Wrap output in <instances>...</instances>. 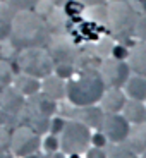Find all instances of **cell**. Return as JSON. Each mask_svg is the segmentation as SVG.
I'll return each mask as SVG.
<instances>
[{
    "label": "cell",
    "mask_w": 146,
    "mask_h": 158,
    "mask_svg": "<svg viewBox=\"0 0 146 158\" xmlns=\"http://www.w3.org/2000/svg\"><path fill=\"white\" fill-rule=\"evenodd\" d=\"M98 72L105 88H122L129 79V76L132 74L127 60L114 59V57H107V59L100 60Z\"/></svg>",
    "instance_id": "52a82bcc"
},
{
    "label": "cell",
    "mask_w": 146,
    "mask_h": 158,
    "mask_svg": "<svg viewBox=\"0 0 146 158\" xmlns=\"http://www.w3.org/2000/svg\"><path fill=\"white\" fill-rule=\"evenodd\" d=\"M129 150H132L136 155L138 153H144L146 151V122H141V124H134L129 131V136L127 139L124 141Z\"/></svg>",
    "instance_id": "2e32d148"
},
{
    "label": "cell",
    "mask_w": 146,
    "mask_h": 158,
    "mask_svg": "<svg viewBox=\"0 0 146 158\" xmlns=\"http://www.w3.org/2000/svg\"><path fill=\"white\" fill-rule=\"evenodd\" d=\"M48 2H50L52 5H55V7H62V5L67 2V0H48Z\"/></svg>",
    "instance_id": "d590c367"
},
{
    "label": "cell",
    "mask_w": 146,
    "mask_h": 158,
    "mask_svg": "<svg viewBox=\"0 0 146 158\" xmlns=\"http://www.w3.org/2000/svg\"><path fill=\"white\" fill-rule=\"evenodd\" d=\"M115 43H114V38L112 36H102V38L96 41V55H100L102 59H107V57L112 55V50H114Z\"/></svg>",
    "instance_id": "7402d4cb"
},
{
    "label": "cell",
    "mask_w": 146,
    "mask_h": 158,
    "mask_svg": "<svg viewBox=\"0 0 146 158\" xmlns=\"http://www.w3.org/2000/svg\"><path fill=\"white\" fill-rule=\"evenodd\" d=\"M86 158H107V151H105V148H98V146L88 148Z\"/></svg>",
    "instance_id": "1f68e13d"
},
{
    "label": "cell",
    "mask_w": 146,
    "mask_h": 158,
    "mask_svg": "<svg viewBox=\"0 0 146 158\" xmlns=\"http://www.w3.org/2000/svg\"><path fill=\"white\" fill-rule=\"evenodd\" d=\"M127 2H129V5L134 9L138 14L146 12V0H127Z\"/></svg>",
    "instance_id": "836d02e7"
},
{
    "label": "cell",
    "mask_w": 146,
    "mask_h": 158,
    "mask_svg": "<svg viewBox=\"0 0 146 158\" xmlns=\"http://www.w3.org/2000/svg\"><path fill=\"white\" fill-rule=\"evenodd\" d=\"M141 158H146V151H144V153H143V156Z\"/></svg>",
    "instance_id": "f35d334b"
},
{
    "label": "cell",
    "mask_w": 146,
    "mask_h": 158,
    "mask_svg": "<svg viewBox=\"0 0 146 158\" xmlns=\"http://www.w3.org/2000/svg\"><path fill=\"white\" fill-rule=\"evenodd\" d=\"M79 4H83L84 7H91V5H102L107 4V0H77Z\"/></svg>",
    "instance_id": "e575fe53"
},
{
    "label": "cell",
    "mask_w": 146,
    "mask_h": 158,
    "mask_svg": "<svg viewBox=\"0 0 146 158\" xmlns=\"http://www.w3.org/2000/svg\"><path fill=\"white\" fill-rule=\"evenodd\" d=\"M122 88L129 100L146 102V77L138 76V74H131Z\"/></svg>",
    "instance_id": "e0dca14e"
},
{
    "label": "cell",
    "mask_w": 146,
    "mask_h": 158,
    "mask_svg": "<svg viewBox=\"0 0 146 158\" xmlns=\"http://www.w3.org/2000/svg\"><path fill=\"white\" fill-rule=\"evenodd\" d=\"M127 55H129V50H127L126 47H122V45H115L114 50H112V55L114 59H120V60H126Z\"/></svg>",
    "instance_id": "d6a6232c"
},
{
    "label": "cell",
    "mask_w": 146,
    "mask_h": 158,
    "mask_svg": "<svg viewBox=\"0 0 146 158\" xmlns=\"http://www.w3.org/2000/svg\"><path fill=\"white\" fill-rule=\"evenodd\" d=\"M60 151L65 155H81L91 144V131L79 120H65L62 132H60Z\"/></svg>",
    "instance_id": "5b68a950"
},
{
    "label": "cell",
    "mask_w": 146,
    "mask_h": 158,
    "mask_svg": "<svg viewBox=\"0 0 146 158\" xmlns=\"http://www.w3.org/2000/svg\"><path fill=\"white\" fill-rule=\"evenodd\" d=\"M107 26L110 36L119 41H127L134 36V26L138 12L127 0H107Z\"/></svg>",
    "instance_id": "3957f363"
},
{
    "label": "cell",
    "mask_w": 146,
    "mask_h": 158,
    "mask_svg": "<svg viewBox=\"0 0 146 158\" xmlns=\"http://www.w3.org/2000/svg\"><path fill=\"white\" fill-rule=\"evenodd\" d=\"M91 143H93V146L105 148L107 146V143H108V139L105 138V134H103L102 131H98L96 134H91Z\"/></svg>",
    "instance_id": "4dcf8cb0"
},
{
    "label": "cell",
    "mask_w": 146,
    "mask_h": 158,
    "mask_svg": "<svg viewBox=\"0 0 146 158\" xmlns=\"http://www.w3.org/2000/svg\"><path fill=\"white\" fill-rule=\"evenodd\" d=\"M14 9L4 2V0H0V36L4 38V35H9V28H10V21L14 17Z\"/></svg>",
    "instance_id": "44dd1931"
},
{
    "label": "cell",
    "mask_w": 146,
    "mask_h": 158,
    "mask_svg": "<svg viewBox=\"0 0 146 158\" xmlns=\"http://www.w3.org/2000/svg\"><path fill=\"white\" fill-rule=\"evenodd\" d=\"M12 79H14V71H12L10 64L7 60H0V88L12 84Z\"/></svg>",
    "instance_id": "cb8c5ba5"
},
{
    "label": "cell",
    "mask_w": 146,
    "mask_h": 158,
    "mask_svg": "<svg viewBox=\"0 0 146 158\" xmlns=\"http://www.w3.org/2000/svg\"><path fill=\"white\" fill-rule=\"evenodd\" d=\"M52 155V158H65V153H64V151H53V153H50Z\"/></svg>",
    "instance_id": "8d00e7d4"
},
{
    "label": "cell",
    "mask_w": 146,
    "mask_h": 158,
    "mask_svg": "<svg viewBox=\"0 0 146 158\" xmlns=\"http://www.w3.org/2000/svg\"><path fill=\"white\" fill-rule=\"evenodd\" d=\"M103 91L105 84L96 67H76L72 76L65 81V98L74 107L96 105Z\"/></svg>",
    "instance_id": "7a4b0ae2"
},
{
    "label": "cell",
    "mask_w": 146,
    "mask_h": 158,
    "mask_svg": "<svg viewBox=\"0 0 146 158\" xmlns=\"http://www.w3.org/2000/svg\"><path fill=\"white\" fill-rule=\"evenodd\" d=\"M127 64L132 74L146 77V40H139L138 43L129 50Z\"/></svg>",
    "instance_id": "4fadbf2b"
},
{
    "label": "cell",
    "mask_w": 146,
    "mask_h": 158,
    "mask_svg": "<svg viewBox=\"0 0 146 158\" xmlns=\"http://www.w3.org/2000/svg\"><path fill=\"white\" fill-rule=\"evenodd\" d=\"M45 23L52 35H60L65 31V26H67V14L64 12L62 7H53L45 16Z\"/></svg>",
    "instance_id": "ffe728a7"
},
{
    "label": "cell",
    "mask_w": 146,
    "mask_h": 158,
    "mask_svg": "<svg viewBox=\"0 0 146 158\" xmlns=\"http://www.w3.org/2000/svg\"><path fill=\"white\" fill-rule=\"evenodd\" d=\"M29 127L38 134H43L50 131V117H41V115H33L29 118Z\"/></svg>",
    "instance_id": "603a6c76"
},
{
    "label": "cell",
    "mask_w": 146,
    "mask_h": 158,
    "mask_svg": "<svg viewBox=\"0 0 146 158\" xmlns=\"http://www.w3.org/2000/svg\"><path fill=\"white\" fill-rule=\"evenodd\" d=\"M59 148H60V141L55 134H50L43 139V150L47 151V153H53V151H57Z\"/></svg>",
    "instance_id": "f1b7e54d"
},
{
    "label": "cell",
    "mask_w": 146,
    "mask_h": 158,
    "mask_svg": "<svg viewBox=\"0 0 146 158\" xmlns=\"http://www.w3.org/2000/svg\"><path fill=\"white\" fill-rule=\"evenodd\" d=\"M50 36V29L38 12L33 9H21L14 12L9 28V38L14 47L21 50L29 47H45Z\"/></svg>",
    "instance_id": "6da1fadb"
},
{
    "label": "cell",
    "mask_w": 146,
    "mask_h": 158,
    "mask_svg": "<svg viewBox=\"0 0 146 158\" xmlns=\"http://www.w3.org/2000/svg\"><path fill=\"white\" fill-rule=\"evenodd\" d=\"M134 36L139 40H146V12H141V14H138V17H136Z\"/></svg>",
    "instance_id": "484cf974"
},
{
    "label": "cell",
    "mask_w": 146,
    "mask_h": 158,
    "mask_svg": "<svg viewBox=\"0 0 146 158\" xmlns=\"http://www.w3.org/2000/svg\"><path fill=\"white\" fill-rule=\"evenodd\" d=\"M0 108L7 115H19L26 108L24 95H21L12 84L2 88V93H0Z\"/></svg>",
    "instance_id": "30bf717a"
},
{
    "label": "cell",
    "mask_w": 146,
    "mask_h": 158,
    "mask_svg": "<svg viewBox=\"0 0 146 158\" xmlns=\"http://www.w3.org/2000/svg\"><path fill=\"white\" fill-rule=\"evenodd\" d=\"M122 115L127 118L129 124L146 122V105H144V102H138V100L127 98L126 105H124V108H122Z\"/></svg>",
    "instance_id": "d6986e66"
},
{
    "label": "cell",
    "mask_w": 146,
    "mask_h": 158,
    "mask_svg": "<svg viewBox=\"0 0 146 158\" xmlns=\"http://www.w3.org/2000/svg\"><path fill=\"white\" fill-rule=\"evenodd\" d=\"M9 148H10V131L0 124V153H5Z\"/></svg>",
    "instance_id": "4316f807"
},
{
    "label": "cell",
    "mask_w": 146,
    "mask_h": 158,
    "mask_svg": "<svg viewBox=\"0 0 146 158\" xmlns=\"http://www.w3.org/2000/svg\"><path fill=\"white\" fill-rule=\"evenodd\" d=\"M41 89H43V95H47L48 98L59 102V100L65 98V79L59 77L57 74L52 72L47 77H43Z\"/></svg>",
    "instance_id": "9a60e30c"
},
{
    "label": "cell",
    "mask_w": 146,
    "mask_h": 158,
    "mask_svg": "<svg viewBox=\"0 0 146 158\" xmlns=\"http://www.w3.org/2000/svg\"><path fill=\"white\" fill-rule=\"evenodd\" d=\"M112 144H120L127 139L131 131V124L122 114H105L103 124L100 129Z\"/></svg>",
    "instance_id": "9c48e42d"
},
{
    "label": "cell",
    "mask_w": 146,
    "mask_h": 158,
    "mask_svg": "<svg viewBox=\"0 0 146 158\" xmlns=\"http://www.w3.org/2000/svg\"><path fill=\"white\" fill-rule=\"evenodd\" d=\"M28 110L33 115H41V117H52V115L57 112V103L55 100L48 98L47 95H33L29 96V102L26 103Z\"/></svg>",
    "instance_id": "5bb4252c"
},
{
    "label": "cell",
    "mask_w": 146,
    "mask_h": 158,
    "mask_svg": "<svg viewBox=\"0 0 146 158\" xmlns=\"http://www.w3.org/2000/svg\"><path fill=\"white\" fill-rule=\"evenodd\" d=\"M10 5L14 10H21V9H33L36 4H38V0H4Z\"/></svg>",
    "instance_id": "83f0119b"
},
{
    "label": "cell",
    "mask_w": 146,
    "mask_h": 158,
    "mask_svg": "<svg viewBox=\"0 0 146 158\" xmlns=\"http://www.w3.org/2000/svg\"><path fill=\"white\" fill-rule=\"evenodd\" d=\"M17 65L21 72L38 79H43L53 72V60L45 47L23 48L17 57Z\"/></svg>",
    "instance_id": "277c9868"
},
{
    "label": "cell",
    "mask_w": 146,
    "mask_h": 158,
    "mask_svg": "<svg viewBox=\"0 0 146 158\" xmlns=\"http://www.w3.org/2000/svg\"><path fill=\"white\" fill-rule=\"evenodd\" d=\"M127 96L120 88H105L102 98H100V108L105 114H119L122 112Z\"/></svg>",
    "instance_id": "8fae6325"
},
{
    "label": "cell",
    "mask_w": 146,
    "mask_h": 158,
    "mask_svg": "<svg viewBox=\"0 0 146 158\" xmlns=\"http://www.w3.org/2000/svg\"><path fill=\"white\" fill-rule=\"evenodd\" d=\"M24 158H41V155L38 153V151H35V153H31V155H28V156H24Z\"/></svg>",
    "instance_id": "74e56055"
},
{
    "label": "cell",
    "mask_w": 146,
    "mask_h": 158,
    "mask_svg": "<svg viewBox=\"0 0 146 158\" xmlns=\"http://www.w3.org/2000/svg\"><path fill=\"white\" fill-rule=\"evenodd\" d=\"M48 53H50L52 60H53V65H59V64H69V65H76L77 59L81 55L79 48L76 47V43L69 38L65 33H60V35H52L48 40Z\"/></svg>",
    "instance_id": "8992f818"
},
{
    "label": "cell",
    "mask_w": 146,
    "mask_h": 158,
    "mask_svg": "<svg viewBox=\"0 0 146 158\" xmlns=\"http://www.w3.org/2000/svg\"><path fill=\"white\" fill-rule=\"evenodd\" d=\"M64 126H65V120H64L62 117L52 118V120H50V132H52V134H55V136H59L60 132H62Z\"/></svg>",
    "instance_id": "f546056e"
},
{
    "label": "cell",
    "mask_w": 146,
    "mask_h": 158,
    "mask_svg": "<svg viewBox=\"0 0 146 158\" xmlns=\"http://www.w3.org/2000/svg\"><path fill=\"white\" fill-rule=\"evenodd\" d=\"M40 144H41L40 134L35 132L29 126H19L14 132H10V148L9 150L17 158H24L38 151Z\"/></svg>",
    "instance_id": "ba28073f"
},
{
    "label": "cell",
    "mask_w": 146,
    "mask_h": 158,
    "mask_svg": "<svg viewBox=\"0 0 146 158\" xmlns=\"http://www.w3.org/2000/svg\"><path fill=\"white\" fill-rule=\"evenodd\" d=\"M69 115H72L74 120H79L83 122L84 126H88L91 129H102L103 124V117H105V112L100 107H95V105H88V107H77L74 112H71Z\"/></svg>",
    "instance_id": "7c38bea8"
},
{
    "label": "cell",
    "mask_w": 146,
    "mask_h": 158,
    "mask_svg": "<svg viewBox=\"0 0 146 158\" xmlns=\"http://www.w3.org/2000/svg\"><path fill=\"white\" fill-rule=\"evenodd\" d=\"M107 158H139V156L132 150H129L124 143H120V144L112 148L110 153H107Z\"/></svg>",
    "instance_id": "d4e9b609"
},
{
    "label": "cell",
    "mask_w": 146,
    "mask_h": 158,
    "mask_svg": "<svg viewBox=\"0 0 146 158\" xmlns=\"http://www.w3.org/2000/svg\"><path fill=\"white\" fill-rule=\"evenodd\" d=\"M12 86L16 88L21 95L33 96V95H36V93H40V89H41V79L33 77V76H29V74L21 72L19 76H14V79H12Z\"/></svg>",
    "instance_id": "ac0fdd59"
}]
</instances>
